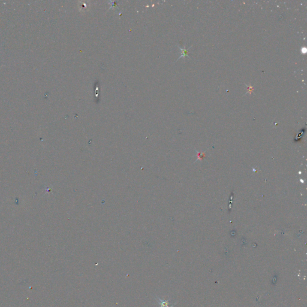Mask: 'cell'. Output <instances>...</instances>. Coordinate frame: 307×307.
I'll list each match as a JSON object with an SVG mask.
<instances>
[{"mask_svg":"<svg viewBox=\"0 0 307 307\" xmlns=\"http://www.w3.org/2000/svg\"><path fill=\"white\" fill-rule=\"evenodd\" d=\"M180 49H181L182 50V55L180 56V58H181L182 56H188V50L189 49V48L188 49H186L185 48H180Z\"/></svg>","mask_w":307,"mask_h":307,"instance_id":"cell-2","label":"cell"},{"mask_svg":"<svg viewBox=\"0 0 307 307\" xmlns=\"http://www.w3.org/2000/svg\"><path fill=\"white\" fill-rule=\"evenodd\" d=\"M156 299L159 304L160 307H173L174 305H173L171 306H168V305H169V300H164V299H162L158 297H156Z\"/></svg>","mask_w":307,"mask_h":307,"instance_id":"cell-1","label":"cell"}]
</instances>
